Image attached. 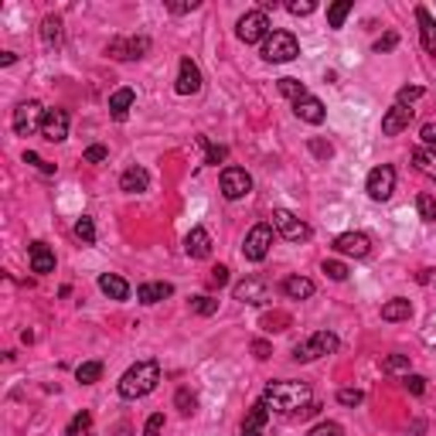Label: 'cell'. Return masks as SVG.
<instances>
[{
    "label": "cell",
    "instance_id": "6da1fadb",
    "mask_svg": "<svg viewBox=\"0 0 436 436\" xmlns=\"http://www.w3.org/2000/svg\"><path fill=\"white\" fill-rule=\"evenodd\" d=\"M310 385L307 382H269L263 392V402L269 406V413H283V416H293L310 406Z\"/></svg>",
    "mask_w": 436,
    "mask_h": 436
},
{
    "label": "cell",
    "instance_id": "7a4b0ae2",
    "mask_svg": "<svg viewBox=\"0 0 436 436\" xmlns=\"http://www.w3.org/2000/svg\"><path fill=\"white\" fill-rule=\"evenodd\" d=\"M157 382H160V365H157L153 358L136 361L133 368L123 372V379H119V396L123 399H143L157 389Z\"/></svg>",
    "mask_w": 436,
    "mask_h": 436
},
{
    "label": "cell",
    "instance_id": "3957f363",
    "mask_svg": "<svg viewBox=\"0 0 436 436\" xmlns=\"http://www.w3.org/2000/svg\"><path fill=\"white\" fill-rule=\"evenodd\" d=\"M259 55L266 61H273V65H283V61H293V58L300 55V41L293 38L290 31H269V38L259 48Z\"/></svg>",
    "mask_w": 436,
    "mask_h": 436
},
{
    "label": "cell",
    "instance_id": "277c9868",
    "mask_svg": "<svg viewBox=\"0 0 436 436\" xmlns=\"http://www.w3.org/2000/svg\"><path fill=\"white\" fill-rule=\"evenodd\" d=\"M338 348H341L338 334H331V331H317V334H310L304 344L293 348V361H317V358H324V355H334Z\"/></svg>",
    "mask_w": 436,
    "mask_h": 436
},
{
    "label": "cell",
    "instance_id": "5b68a950",
    "mask_svg": "<svg viewBox=\"0 0 436 436\" xmlns=\"http://www.w3.org/2000/svg\"><path fill=\"white\" fill-rule=\"evenodd\" d=\"M273 235H276V228L269 225V222L252 225L246 235V242H242V256H246L249 263H263L266 256H269V249H273Z\"/></svg>",
    "mask_w": 436,
    "mask_h": 436
},
{
    "label": "cell",
    "instance_id": "8992f818",
    "mask_svg": "<svg viewBox=\"0 0 436 436\" xmlns=\"http://www.w3.org/2000/svg\"><path fill=\"white\" fill-rule=\"evenodd\" d=\"M273 228L283 235L286 242H307L314 235V228L307 225L304 218H297L290 208H276L273 211Z\"/></svg>",
    "mask_w": 436,
    "mask_h": 436
},
{
    "label": "cell",
    "instance_id": "52a82bcc",
    "mask_svg": "<svg viewBox=\"0 0 436 436\" xmlns=\"http://www.w3.org/2000/svg\"><path fill=\"white\" fill-rule=\"evenodd\" d=\"M151 52V38L147 35H130V38H113L106 45V55L116 61H136Z\"/></svg>",
    "mask_w": 436,
    "mask_h": 436
},
{
    "label": "cell",
    "instance_id": "ba28073f",
    "mask_svg": "<svg viewBox=\"0 0 436 436\" xmlns=\"http://www.w3.org/2000/svg\"><path fill=\"white\" fill-rule=\"evenodd\" d=\"M45 113H48V110L41 106L38 99H28V102H20L18 110H14V119H11V123H14V133H18V136H31L35 130H41Z\"/></svg>",
    "mask_w": 436,
    "mask_h": 436
},
{
    "label": "cell",
    "instance_id": "9c48e42d",
    "mask_svg": "<svg viewBox=\"0 0 436 436\" xmlns=\"http://www.w3.org/2000/svg\"><path fill=\"white\" fill-rule=\"evenodd\" d=\"M235 35H239V41H246V45H259V41L269 38V18H266L263 11H249V14L239 18Z\"/></svg>",
    "mask_w": 436,
    "mask_h": 436
},
{
    "label": "cell",
    "instance_id": "30bf717a",
    "mask_svg": "<svg viewBox=\"0 0 436 436\" xmlns=\"http://www.w3.org/2000/svg\"><path fill=\"white\" fill-rule=\"evenodd\" d=\"M365 191H368V198H372V201H389V198H392V191H396V167L379 164L375 171L368 174Z\"/></svg>",
    "mask_w": 436,
    "mask_h": 436
},
{
    "label": "cell",
    "instance_id": "8fae6325",
    "mask_svg": "<svg viewBox=\"0 0 436 436\" xmlns=\"http://www.w3.org/2000/svg\"><path fill=\"white\" fill-rule=\"evenodd\" d=\"M218 184H222V194H225L228 201H239V198H246L249 191H252V177L242 167H225L222 177H218Z\"/></svg>",
    "mask_w": 436,
    "mask_h": 436
},
{
    "label": "cell",
    "instance_id": "7c38bea8",
    "mask_svg": "<svg viewBox=\"0 0 436 436\" xmlns=\"http://www.w3.org/2000/svg\"><path fill=\"white\" fill-rule=\"evenodd\" d=\"M232 297L239 304H266L269 300V283H266L263 276H246L242 283H235Z\"/></svg>",
    "mask_w": 436,
    "mask_h": 436
},
{
    "label": "cell",
    "instance_id": "4fadbf2b",
    "mask_svg": "<svg viewBox=\"0 0 436 436\" xmlns=\"http://www.w3.org/2000/svg\"><path fill=\"white\" fill-rule=\"evenodd\" d=\"M334 252H341V256H355V259H365V256L372 252V239H368L365 232H341V235L334 239Z\"/></svg>",
    "mask_w": 436,
    "mask_h": 436
},
{
    "label": "cell",
    "instance_id": "5bb4252c",
    "mask_svg": "<svg viewBox=\"0 0 436 436\" xmlns=\"http://www.w3.org/2000/svg\"><path fill=\"white\" fill-rule=\"evenodd\" d=\"M174 89H177V95L201 93V69H198V61L181 58V69H177V82H174Z\"/></svg>",
    "mask_w": 436,
    "mask_h": 436
},
{
    "label": "cell",
    "instance_id": "9a60e30c",
    "mask_svg": "<svg viewBox=\"0 0 436 436\" xmlns=\"http://www.w3.org/2000/svg\"><path fill=\"white\" fill-rule=\"evenodd\" d=\"M41 136L52 140V143H61L69 136V113L65 110H48L45 123H41Z\"/></svg>",
    "mask_w": 436,
    "mask_h": 436
},
{
    "label": "cell",
    "instance_id": "2e32d148",
    "mask_svg": "<svg viewBox=\"0 0 436 436\" xmlns=\"http://www.w3.org/2000/svg\"><path fill=\"white\" fill-rule=\"evenodd\" d=\"M28 263H31V269H35L38 276L55 273V252H52L48 242H31V246H28Z\"/></svg>",
    "mask_w": 436,
    "mask_h": 436
},
{
    "label": "cell",
    "instance_id": "e0dca14e",
    "mask_svg": "<svg viewBox=\"0 0 436 436\" xmlns=\"http://www.w3.org/2000/svg\"><path fill=\"white\" fill-rule=\"evenodd\" d=\"M184 252H188L191 259H208L211 256V235L201 225H194L188 235H184Z\"/></svg>",
    "mask_w": 436,
    "mask_h": 436
},
{
    "label": "cell",
    "instance_id": "ac0fdd59",
    "mask_svg": "<svg viewBox=\"0 0 436 436\" xmlns=\"http://www.w3.org/2000/svg\"><path fill=\"white\" fill-rule=\"evenodd\" d=\"M409 119H413V110H406V106L396 102L389 113L382 116V133H385V136H399V133L409 126Z\"/></svg>",
    "mask_w": 436,
    "mask_h": 436
},
{
    "label": "cell",
    "instance_id": "d6986e66",
    "mask_svg": "<svg viewBox=\"0 0 436 436\" xmlns=\"http://www.w3.org/2000/svg\"><path fill=\"white\" fill-rule=\"evenodd\" d=\"M293 113L300 116L304 123H310V126H321L324 119H327V113H324V102H321V99H314V95H307V99H300V102H293Z\"/></svg>",
    "mask_w": 436,
    "mask_h": 436
},
{
    "label": "cell",
    "instance_id": "ffe728a7",
    "mask_svg": "<svg viewBox=\"0 0 436 436\" xmlns=\"http://www.w3.org/2000/svg\"><path fill=\"white\" fill-rule=\"evenodd\" d=\"M416 20H419V38H423V48L436 55V18L426 11V7H416Z\"/></svg>",
    "mask_w": 436,
    "mask_h": 436
},
{
    "label": "cell",
    "instance_id": "44dd1931",
    "mask_svg": "<svg viewBox=\"0 0 436 436\" xmlns=\"http://www.w3.org/2000/svg\"><path fill=\"white\" fill-rule=\"evenodd\" d=\"M119 188L126 191V194H143V191L151 188V174H147V167H130V171H123Z\"/></svg>",
    "mask_w": 436,
    "mask_h": 436
},
{
    "label": "cell",
    "instance_id": "7402d4cb",
    "mask_svg": "<svg viewBox=\"0 0 436 436\" xmlns=\"http://www.w3.org/2000/svg\"><path fill=\"white\" fill-rule=\"evenodd\" d=\"M133 102H136V93H133V89H116V93L110 95V116L123 123V119L130 116Z\"/></svg>",
    "mask_w": 436,
    "mask_h": 436
},
{
    "label": "cell",
    "instance_id": "603a6c76",
    "mask_svg": "<svg viewBox=\"0 0 436 436\" xmlns=\"http://www.w3.org/2000/svg\"><path fill=\"white\" fill-rule=\"evenodd\" d=\"M99 290H102L110 300H126V297H130V283H126L123 276H116V273H102V276H99Z\"/></svg>",
    "mask_w": 436,
    "mask_h": 436
},
{
    "label": "cell",
    "instance_id": "cb8c5ba5",
    "mask_svg": "<svg viewBox=\"0 0 436 436\" xmlns=\"http://www.w3.org/2000/svg\"><path fill=\"white\" fill-rule=\"evenodd\" d=\"M171 293H174L171 283H140V286H136V300H140V304H147V307L167 300Z\"/></svg>",
    "mask_w": 436,
    "mask_h": 436
},
{
    "label": "cell",
    "instance_id": "d4e9b609",
    "mask_svg": "<svg viewBox=\"0 0 436 436\" xmlns=\"http://www.w3.org/2000/svg\"><path fill=\"white\" fill-rule=\"evenodd\" d=\"M314 280H307V276H286L283 280V293L290 300H307V297H314Z\"/></svg>",
    "mask_w": 436,
    "mask_h": 436
},
{
    "label": "cell",
    "instance_id": "484cf974",
    "mask_svg": "<svg viewBox=\"0 0 436 436\" xmlns=\"http://www.w3.org/2000/svg\"><path fill=\"white\" fill-rule=\"evenodd\" d=\"M413 167H416L423 177L436 181V151H430V147H419V151H413Z\"/></svg>",
    "mask_w": 436,
    "mask_h": 436
},
{
    "label": "cell",
    "instance_id": "4316f807",
    "mask_svg": "<svg viewBox=\"0 0 436 436\" xmlns=\"http://www.w3.org/2000/svg\"><path fill=\"white\" fill-rule=\"evenodd\" d=\"M409 317H413V304L402 300V297H396V300H389V304L382 307V321H389V324L409 321Z\"/></svg>",
    "mask_w": 436,
    "mask_h": 436
},
{
    "label": "cell",
    "instance_id": "83f0119b",
    "mask_svg": "<svg viewBox=\"0 0 436 436\" xmlns=\"http://www.w3.org/2000/svg\"><path fill=\"white\" fill-rule=\"evenodd\" d=\"M41 41H45V48H58L61 45V18L58 14H48L41 20Z\"/></svg>",
    "mask_w": 436,
    "mask_h": 436
},
{
    "label": "cell",
    "instance_id": "f1b7e54d",
    "mask_svg": "<svg viewBox=\"0 0 436 436\" xmlns=\"http://www.w3.org/2000/svg\"><path fill=\"white\" fill-rule=\"evenodd\" d=\"M266 419H269V406H266L263 399L249 409V416L246 423H242V430H252V433H263V426H266Z\"/></svg>",
    "mask_w": 436,
    "mask_h": 436
},
{
    "label": "cell",
    "instance_id": "f546056e",
    "mask_svg": "<svg viewBox=\"0 0 436 436\" xmlns=\"http://www.w3.org/2000/svg\"><path fill=\"white\" fill-rule=\"evenodd\" d=\"M76 379L82 382V385H93V382L102 379V361H82L76 368Z\"/></svg>",
    "mask_w": 436,
    "mask_h": 436
},
{
    "label": "cell",
    "instance_id": "4dcf8cb0",
    "mask_svg": "<svg viewBox=\"0 0 436 436\" xmlns=\"http://www.w3.org/2000/svg\"><path fill=\"white\" fill-rule=\"evenodd\" d=\"M174 406H177V413H181V416H194V409H198V396H194L191 389H177Z\"/></svg>",
    "mask_w": 436,
    "mask_h": 436
},
{
    "label": "cell",
    "instance_id": "1f68e13d",
    "mask_svg": "<svg viewBox=\"0 0 436 436\" xmlns=\"http://www.w3.org/2000/svg\"><path fill=\"white\" fill-rule=\"evenodd\" d=\"M351 14V0H338V4H331L327 7V24L331 28H344V18Z\"/></svg>",
    "mask_w": 436,
    "mask_h": 436
},
{
    "label": "cell",
    "instance_id": "d6a6232c",
    "mask_svg": "<svg viewBox=\"0 0 436 436\" xmlns=\"http://www.w3.org/2000/svg\"><path fill=\"white\" fill-rule=\"evenodd\" d=\"M218 310V300L208 297V293H201V297H191V314H198V317H211Z\"/></svg>",
    "mask_w": 436,
    "mask_h": 436
},
{
    "label": "cell",
    "instance_id": "836d02e7",
    "mask_svg": "<svg viewBox=\"0 0 436 436\" xmlns=\"http://www.w3.org/2000/svg\"><path fill=\"white\" fill-rule=\"evenodd\" d=\"M416 211H419L423 222H436V198L430 194V191H423V194L416 198Z\"/></svg>",
    "mask_w": 436,
    "mask_h": 436
},
{
    "label": "cell",
    "instance_id": "e575fe53",
    "mask_svg": "<svg viewBox=\"0 0 436 436\" xmlns=\"http://www.w3.org/2000/svg\"><path fill=\"white\" fill-rule=\"evenodd\" d=\"M280 93L286 95V99H293V102H300V99H307V89L304 82H297V78H280Z\"/></svg>",
    "mask_w": 436,
    "mask_h": 436
},
{
    "label": "cell",
    "instance_id": "d590c367",
    "mask_svg": "<svg viewBox=\"0 0 436 436\" xmlns=\"http://www.w3.org/2000/svg\"><path fill=\"white\" fill-rule=\"evenodd\" d=\"M89 426H93V416L82 409V413H76V416H72V423H69L65 436H86V433H89Z\"/></svg>",
    "mask_w": 436,
    "mask_h": 436
},
{
    "label": "cell",
    "instance_id": "8d00e7d4",
    "mask_svg": "<svg viewBox=\"0 0 436 436\" xmlns=\"http://www.w3.org/2000/svg\"><path fill=\"white\" fill-rule=\"evenodd\" d=\"M321 269L327 273V280H334V283H344V280H348V266H344L341 259H324Z\"/></svg>",
    "mask_w": 436,
    "mask_h": 436
},
{
    "label": "cell",
    "instance_id": "74e56055",
    "mask_svg": "<svg viewBox=\"0 0 436 436\" xmlns=\"http://www.w3.org/2000/svg\"><path fill=\"white\" fill-rule=\"evenodd\" d=\"M382 372H385V375H399V372L409 375V358H406V355H389V358L382 361Z\"/></svg>",
    "mask_w": 436,
    "mask_h": 436
},
{
    "label": "cell",
    "instance_id": "f35d334b",
    "mask_svg": "<svg viewBox=\"0 0 436 436\" xmlns=\"http://www.w3.org/2000/svg\"><path fill=\"white\" fill-rule=\"evenodd\" d=\"M423 95H426V89H423V86H402V89H399V95H396V102L409 110V106H413L416 99H423Z\"/></svg>",
    "mask_w": 436,
    "mask_h": 436
},
{
    "label": "cell",
    "instance_id": "ab89813d",
    "mask_svg": "<svg viewBox=\"0 0 436 436\" xmlns=\"http://www.w3.org/2000/svg\"><path fill=\"white\" fill-rule=\"evenodd\" d=\"M76 235L86 242V246H93V242H95V222L89 218V215H82V218L76 222Z\"/></svg>",
    "mask_w": 436,
    "mask_h": 436
},
{
    "label": "cell",
    "instance_id": "60d3db41",
    "mask_svg": "<svg viewBox=\"0 0 436 436\" xmlns=\"http://www.w3.org/2000/svg\"><path fill=\"white\" fill-rule=\"evenodd\" d=\"M286 11H290L293 18H307V14H314V11H317V4H314V0H290V4H286Z\"/></svg>",
    "mask_w": 436,
    "mask_h": 436
},
{
    "label": "cell",
    "instance_id": "b9f144b4",
    "mask_svg": "<svg viewBox=\"0 0 436 436\" xmlns=\"http://www.w3.org/2000/svg\"><path fill=\"white\" fill-rule=\"evenodd\" d=\"M307 436H344V426H341V423H331V419H327V423H317V426H314Z\"/></svg>",
    "mask_w": 436,
    "mask_h": 436
},
{
    "label": "cell",
    "instance_id": "7bdbcfd3",
    "mask_svg": "<svg viewBox=\"0 0 436 436\" xmlns=\"http://www.w3.org/2000/svg\"><path fill=\"white\" fill-rule=\"evenodd\" d=\"M307 147H310V153H314V157H321V160H331V157H334V147H331V143H324V140H317V136H310V140H307Z\"/></svg>",
    "mask_w": 436,
    "mask_h": 436
},
{
    "label": "cell",
    "instance_id": "ee69618b",
    "mask_svg": "<svg viewBox=\"0 0 436 436\" xmlns=\"http://www.w3.org/2000/svg\"><path fill=\"white\" fill-rule=\"evenodd\" d=\"M338 402H341V406H361V402H365V392H361V389H341V392H338Z\"/></svg>",
    "mask_w": 436,
    "mask_h": 436
},
{
    "label": "cell",
    "instance_id": "f6af8a7d",
    "mask_svg": "<svg viewBox=\"0 0 436 436\" xmlns=\"http://www.w3.org/2000/svg\"><path fill=\"white\" fill-rule=\"evenodd\" d=\"M82 157H86L89 164H102V160L110 157V151H106L102 143H93V147H86V153H82Z\"/></svg>",
    "mask_w": 436,
    "mask_h": 436
},
{
    "label": "cell",
    "instance_id": "bcb514c9",
    "mask_svg": "<svg viewBox=\"0 0 436 436\" xmlns=\"http://www.w3.org/2000/svg\"><path fill=\"white\" fill-rule=\"evenodd\" d=\"M164 433V413H153L147 419V426H143V436H160Z\"/></svg>",
    "mask_w": 436,
    "mask_h": 436
},
{
    "label": "cell",
    "instance_id": "7dc6e473",
    "mask_svg": "<svg viewBox=\"0 0 436 436\" xmlns=\"http://www.w3.org/2000/svg\"><path fill=\"white\" fill-rule=\"evenodd\" d=\"M419 140H423V147L436 151V123H426V126L419 130Z\"/></svg>",
    "mask_w": 436,
    "mask_h": 436
},
{
    "label": "cell",
    "instance_id": "c3c4849f",
    "mask_svg": "<svg viewBox=\"0 0 436 436\" xmlns=\"http://www.w3.org/2000/svg\"><path fill=\"white\" fill-rule=\"evenodd\" d=\"M24 164H35V167H41V171H45V174H55V164H48V160H41V157H38V153H35V151H28V153H24Z\"/></svg>",
    "mask_w": 436,
    "mask_h": 436
},
{
    "label": "cell",
    "instance_id": "681fc988",
    "mask_svg": "<svg viewBox=\"0 0 436 436\" xmlns=\"http://www.w3.org/2000/svg\"><path fill=\"white\" fill-rule=\"evenodd\" d=\"M406 389H409L413 396H423V392H426V379H423V375H406Z\"/></svg>",
    "mask_w": 436,
    "mask_h": 436
},
{
    "label": "cell",
    "instance_id": "f907efd6",
    "mask_svg": "<svg viewBox=\"0 0 436 436\" xmlns=\"http://www.w3.org/2000/svg\"><path fill=\"white\" fill-rule=\"evenodd\" d=\"M396 45H399V35H396V31H389L385 38H379V41H375V52H379V55H382V52H392Z\"/></svg>",
    "mask_w": 436,
    "mask_h": 436
},
{
    "label": "cell",
    "instance_id": "816d5d0a",
    "mask_svg": "<svg viewBox=\"0 0 436 436\" xmlns=\"http://www.w3.org/2000/svg\"><path fill=\"white\" fill-rule=\"evenodd\" d=\"M208 283L211 286H225L228 283V266H215V269H211V276H208Z\"/></svg>",
    "mask_w": 436,
    "mask_h": 436
},
{
    "label": "cell",
    "instance_id": "f5cc1de1",
    "mask_svg": "<svg viewBox=\"0 0 436 436\" xmlns=\"http://www.w3.org/2000/svg\"><path fill=\"white\" fill-rule=\"evenodd\" d=\"M205 147H208V164H222V160H225V147H211L208 140H205Z\"/></svg>",
    "mask_w": 436,
    "mask_h": 436
},
{
    "label": "cell",
    "instance_id": "db71d44e",
    "mask_svg": "<svg viewBox=\"0 0 436 436\" xmlns=\"http://www.w3.org/2000/svg\"><path fill=\"white\" fill-rule=\"evenodd\" d=\"M252 355L259 361H266L269 355H273V348H269V341H252Z\"/></svg>",
    "mask_w": 436,
    "mask_h": 436
},
{
    "label": "cell",
    "instance_id": "11a10c76",
    "mask_svg": "<svg viewBox=\"0 0 436 436\" xmlns=\"http://www.w3.org/2000/svg\"><path fill=\"white\" fill-rule=\"evenodd\" d=\"M167 11L171 14H188V11H198V0H191V4H167Z\"/></svg>",
    "mask_w": 436,
    "mask_h": 436
},
{
    "label": "cell",
    "instance_id": "9f6ffc18",
    "mask_svg": "<svg viewBox=\"0 0 436 436\" xmlns=\"http://www.w3.org/2000/svg\"><path fill=\"white\" fill-rule=\"evenodd\" d=\"M14 61H18L14 52H0V65H14Z\"/></svg>",
    "mask_w": 436,
    "mask_h": 436
},
{
    "label": "cell",
    "instance_id": "6f0895ef",
    "mask_svg": "<svg viewBox=\"0 0 436 436\" xmlns=\"http://www.w3.org/2000/svg\"><path fill=\"white\" fill-rule=\"evenodd\" d=\"M242 436H259V433H252V430H242Z\"/></svg>",
    "mask_w": 436,
    "mask_h": 436
}]
</instances>
